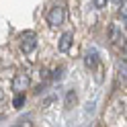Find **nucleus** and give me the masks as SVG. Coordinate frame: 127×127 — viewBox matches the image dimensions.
<instances>
[{
  "label": "nucleus",
  "mask_w": 127,
  "mask_h": 127,
  "mask_svg": "<svg viewBox=\"0 0 127 127\" xmlns=\"http://www.w3.org/2000/svg\"><path fill=\"white\" fill-rule=\"evenodd\" d=\"M64 21H66V8H64V6H53V8L47 12V23H49L51 27H60Z\"/></svg>",
  "instance_id": "1"
},
{
  "label": "nucleus",
  "mask_w": 127,
  "mask_h": 127,
  "mask_svg": "<svg viewBox=\"0 0 127 127\" xmlns=\"http://www.w3.org/2000/svg\"><path fill=\"white\" fill-rule=\"evenodd\" d=\"M35 47H37V35L33 33V31L23 33V37H21V49H23V53H31Z\"/></svg>",
  "instance_id": "2"
},
{
  "label": "nucleus",
  "mask_w": 127,
  "mask_h": 127,
  "mask_svg": "<svg viewBox=\"0 0 127 127\" xmlns=\"http://www.w3.org/2000/svg\"><path fill=\"white\" fill-rule=\"evenodd\" d=\"M29 84H31L29 76H27L25 72H19L17 76H14V80H12V90H14V92H25V90L29 88Z\"/></svg>",
  "instance_id": "3"
},
{
  "label": "nucleus",
  "mask_w": 127,
  "mask_h": 127,
  "mask_svg": "<svg viewBox=\"0 0 127 127\" xmlns=\"http://www.w3.org/2000/svg\"><path fill=\"white\" fill-rule=\"evenodd\" d=\"M70 45H72V33H64V35L60 37V43H58V49H60L62 53H66V51L70 49Z\"/></svg>",
  "instance_id": "4"
},
{
  "label": "nucleus",
  "mask_w": 127,
  "mask_h": 127,
  "mask_svg": "<svg viewBox=\"0 0 127 127\" xmlns=\"http://www.w3.org/2000/svg\"><path fill=\"white\" fill-rule=\"evenodd\" d=\"M23 105H25V92H17V96H14V100H12V107L21 109Z\"/></svg>",
  "instance_id": "5"
},
{
  "label": "nucleus",
  "mask_w": 127,
  "mask_h": 127,
  "mask_svg": "<svg viewBox=\"0 0 127 127\" xmlns=\"http://www.w3.org/2000/svg\"><path fill=\"white\" fill-rule=\"evenodd\" d=\"M74 102H76V92H72V90H70V92H68V96H66V107L70 109V107L74 105Z\"/></svg>",
  "instance_id": "6"
},
{
  "label": "nucleus",
  "mask_w": 127,
  "mask_h": 127,
  "mask_svg": "<svg viewBox=\"0 0 127 127\" xmlns=\"http://www.w3.org/2000/svg\"><path fill=\"white\" fill-rule=\"evenodd\" d=\"M86 66H88V68H94V66H96V55H94V53H88V55H86Z\"/></svg>",
  "instance_id": "7"
},
{
  "label": "nucleus",
  "mask_w": 127,
  "mask_h": 127,
  "mask_svg": "<svg viewBox=\"0 0 127 127\" xmlns=\"http://www.w3.org/2000/svg\"><path fill=\"white\" fill-rule=\"evenodd\" d=\"M107 2H109V0H94V6H96V8H105Z\"/></svg>",
  "instance_id": "8"
},
{
  "label": "nucleus",
  "mask_w": 127,
  "mask_h": 127,
  "mask_svg": "<svg viewBox=\"0 0 127 127\" xmlns=\"http://www.w3.org/2000/svg\"><path fill=\"white\" fill-rule=\"evenodd\" d=\"M62 72H64V68H58V70H55V74H53V80H60V78L64 76Z\"/></svg>",
  "instance_id": "9"
},
{
  "label": "nucleus",
  "mask_w": 127,
  "mask_h": 127,
  "mask_svg": "<svg viewBox=\"0 0 127 127\" xmlns=\"http://www.w3.org/2000/svg\"><path fill=\"white\" fill-rule=\"evenodd\" d=\"M113 2H115V4H123L125 0H113Z\"/></svg>",
  "instance_id": "10"
},
{
  "label": "nucleus",
  "mask_w": 127,
  "mask_h": 127,
  "mask_svg": "<svg viewBox=\"0 0 127 127\" xmlns=\"http://www.w3.org/2000/svg\"><path fill=\"white\" fill-rule=\"evenodd\" d=\"M2 98H4V92H2V90H0V100H2Z\"/></svg>",
  "instance_id": "11"
},
{
  "label": "nucleus",
  "mask_w": 127,
  "mask_h": 127,
  "mask_svg": "<svg viewBox=\"0 0 127 127\" xmlns=\"http://www.w3.org/2000/svg\"><path fill=\"white\" fill-rule=\"evenodd\" d=\"M14 127H21V125H14Z\"/></svg>",
  "instance_id": "12"
},
{
  "label": "nucleus",
  "mask_w": 127,
  "mask_h": 127,
  "mask_svg": "<svg viewBox=\"0 0 127 127\" xmlns=\"http://www.w3.org/2000/svg\"><path fill=\"white\" fill-rule=\"evenodd\" d=\"M0 119H2V117H0Z\"/></svg>",
  "instance_id": "13"
}]
</instances>
